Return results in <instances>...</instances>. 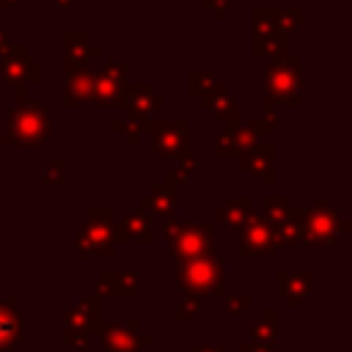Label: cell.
Listing matches in <instances>:
<instances>
[{"instance_id": "1", "label": "cell", "mask_w": 352, "mask_h": 352, "mask_svg": "<svg viewBox=\"0 0 352 352\" xmlns=\"http://www.w3.org/2000/svg\"><path fill=\"white\" fill-rule=\"evenodd\" d=\"M11 336H14V319L0 314V344H3L6 338H11Z\"/></svg>"}]
</instances>
